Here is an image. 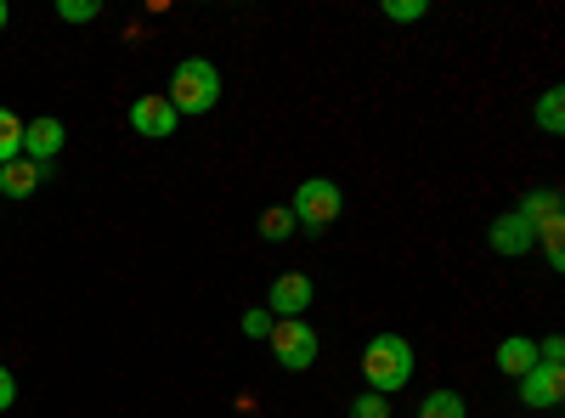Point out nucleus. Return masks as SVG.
Listing matches in <instances>:
<instances>
[{"label": "nucleus", "mask_w": 565, "mask_h": 418, "mask_svg": "<svg viewBox=\"0 0 565 418\" xmlns=\"http://www.w3.org/2000/svg\"><path fill=\"white\" fill-rule=\"evenodd\" d=\"M45 181V164H34V159H12V164H0V193L7 199H29L34 187Z\"/></svg>", "instance_id": "nucleus-11"}, {"label": "nucleus", "mask_w": 565, "mask_h": 418, "mask_svg": "<svg viewBox=\"0 0 565 418\" xmlns=\"http://www.w3.org/2000/svg\"><path fill=\"white\" fill-rule=\"evenodd\" d=\"M532 119H537V130H543V136H559V130H565V90H559V85H548V90H543V103H537V114H532Z\"/></svg>", "instance_id": "nucleus-13"}, {"label": "nucleus", "mask_w": 565, "mask_h": 418, "mask_svg": "<svg viewBox=\"0 0 565 418\" xmlns=\"http://www.w3.org/2000/svg\"><path fill=\"white\" fill-rule=\"evenodd\" d=\"M498 367L509 379H526L532 367H537V340H526V334H509L503 345H498Z\"/></svg>", "instance_id": "nucleus-10"}, {"label": "nucleus", "mask_w": 565, "mask_h": 418, "mask_svg": "<svg viewBox=\"0 0 565 418\" xmlns=\"http://www.w3.org/2000/svg\"><path fill=\"white\" fill-rule=\"evenodd\" d=\"M266 340H271V356H277L282 374H306V367L317 362V329L306 317H277Z\"/></svg>", "instance_id": "nucleus-4"}, {"label": "nucleus", "mask_w": 565, "mask_h": 418, "mask_svg": "<svg viewBox=\"0 0 565 418\" xmlns=\"http://www.w3.org/2000/svg\"><path fill=\"white\" fill-rule=\"evenodd\" d=\"M559 356H565V340H559V334H548V340L537 345V362H554V367H559Z\"/></svg>", "instance_id": "nucleus-23"}, {"label": "nucleus", "mask_w": 565, "mask_h": 418, "mask_svg": "<svg viewBox=\"0 0 565 418\" xmlns=\"http://www.w3.org/2000/svg\"><path fill=\"white\" fill-rule=\"evenodd\" d=\"M413 345L402 340V334H373L367 340V351H362V379H367V390L373 396H396V390H407V379H413Z\"/></svg>", "instance_id": "nucleus-1"}, {"label": "nucleus", "mask_w": 565, "mask_h": 418, "mask_svg": "<svg viewBox=\"0 0 565 418\" xmlns=\"http://www.w3.org/2000/svg\"><path fill=\"white\" fill-rule=\"evenodd\" d=\"M521 385V407H543V412H554L559 407V396H565V367H554V362H537L526 379H514Z\"/></svg>", "instance_id": "nucleus-8"}, {"label": "nucleus", "mask_w": 565, "mask_h": 418, "mask_svg": "<svg viewBox=\"0 0 565 418\" xmlns=\"http://www.w3.org/2000/svg\"><path fill=\"white\" fill-rule=\"evenodd\" d=\"M391 23H418L424 12H430V7H424V0H385V7H380Z\"/></svg>", "instance_id": "nucleus-19"}, {"label": "nucleus", "mask_w": 565, "mask_h": 418, "mask_svg": "<svg viewBox=\"0 0 565 418\" xmlns=\"http://www.w3.org/2000/svg\"><path fill=\"white\" fill-rule=\"evenodd\" d=\"M271 322H277V317L255 306V311H244V334H249V340H266V334H271Z\"/></svg>", "instance_id": "nucleus-21"}, {"label": "nucleus", "mask_w": 565, "mask_h": 418, "mask_svg": "<svg viewBox=\"0 0 565 418\" xmlns=\"http://www.w3.org/2000/svg\"><path fill=\"white\" fill-rule=\"evenodd\" d=\"M537 244H543V255H548V266L559 271V266H565V221H559V215L537 226Z\"/></svg>", "instance_id": "nucleus-17"}, {"label": "nucleus", "mask_w": 565, "mask_h": 418, "mask_svg": "<svg viewBox=\"0 0 565 418\" xmlns=\"http://www.w3.org/2000/svg\"><path fill=\"white\" fill-rule=\"evenodd\" d=\"M295 232H300V226H295L289 204H271V210L260 215V238H266V244H282V238H295Z\"/></svg>", "instance_id": "nucleus-16"}, {"label": "nucleus", "mask_w": 565, "mask_h": 418, "mask_svg": "<svg viewBox=\"0 0 565 418\" xmlns=\"http://www.w3.org/2000/svg\"><path fill=\"white\" fill-rule=\"evenodd\" d=\"M175 108H170V97H164V90H148V97H136L130 103V130L136 136H153V142H159V136H175Z\"/></svg>", "instance_id": "nucleus-6"}, {"label": "nucleus", "mask_w": 565, "mask_h": 418, "mask_svg": "<svg viewBox=\"0 0 565 418\" xmlns=\"http://www.w3.org/2000/svg\"><path fill=\"white\" fill-rule=\"evenodd\" d=\"M418 418H469V407H463L458 390H430L424 407H418Z\"/></svg>", "instance_id": "nucleus-15"}, {"label": "nucleus", "mask_w": 565, "mask_h": 418, "mask_svg": "<svg viewBox=\"0 0 565 418\" xmlns=\"http://www.w3.org/2000/svg\"><path fill=\"white\" fill-rule=\"evenodd\" d=\"M340 210H345V193H340V181H328V175L300 181V193L289 204L295 226H306V232H328V226L340 221Z\"/></svg>", "instance_id": "nucleus-3"}, {"label": "nucleus", "mask_w": 565, "mask_h": 418, "mask_svg": "<svg viewBox=\"0 0 565 418\" xmlns=\"http://www.w3.org/2000/svg\"><path fill=\"white\" fill-rule=\"evenodd\" d=\"M7 18H12V12H7V0H0V29H7Z\"/></svg>", "instance_id": "nucleus-24"}, {"label": "nucleus", "mask_w": 565, "mask_h": 418, "mask_svg": "<svg viewBox=\"0 0 565 418\" xmlns=\"http://www.w3.org/2000/svg\"><path fill=\"white\" fill-rule=\"evenodd\" d=\"M57 18L63 23H90V18H103V0H57Z\"/></svg>", "instance_id": "nucleus-18"}, {"label": "nucleus", "mask_w": 565, "mask_h": 418, "mask_svg": "<svg viewBox=\"0 0 565 418\" xmlns=\"http://www.w3.org/2000/svg\"><path fill=\"white\" fill-rule=\"evenodd\" d=\"M351 418H391V401L367 390V396H356V401H351Z\"/></svg>", "instance_id": "nucleus-20"}, {"label": "nucleus", "mask_w": 565, "mask_h": 418, "mask_svg": "<svg viewBox=\"0 0 565 418\" xmlns=\"http://www.w3.org/2000/svg\"><path fill=\"white\" fill-rule=\"evenodd\" d=\"M12 401H18V379H12V367L0 362V412H7Z\"/></svg>", "instance_id": "nucleus-22"}, {"label": "nucleus", "mask_w": 565, "mask_h": 418, "mask_svg": "<svg viewBox=\"0 0 565 418\" xmlns=\"http://www.w3.org/2000/svg\"><path fill=\"white\" fill-rule=\"evenodd\" d=\"M487 244H492V255H509V260H514V255H532L537 232H532V226H526L521 215L509 210V215H498V221L487 226Z\"/></svg>", "instance_id": "nucleus-9"}, {"label": "nucleus", "mask_w": 565, "mask_h": 418, "mask_svg": "<svg viewBox=\"0 0 565 418\" xmlns=\"http://www.w3.org/2000/svg\"><path fill=\"white\" fill-rule=\"evenodd\" d=\"M23 159V119L12 108H0V164Z\"/></svg>", "instance_id": "nucleus-14"}, {"label": "nucleus", "mask_w": 565, "mask_h": 418, "mask_svg": "<svg viewBox=\"0 0 565 418\" xmlns=\"http://www.w3.org/2000/svg\"><path fill=\"white\" fill-rule=\"evenodd\" d=\"M63 142H68V130H63L57 114H40V119L23 125V159H34V164H52L63 153Z\"/></svg>", "instance_id": "nucleus-7"}, {"label": "nucleus", "mask_w": 565, "mask_h": 418, "mask_svg": "<svg viewBox=\"0 0 565 418\" xmlns=\"http://www.w3.org/2000/svg\"><path fill=\"white\" fill-rule=\"evenodd\" d=\"M311 300H317L311 277H306V271H282L277 283H271V294H266V311H271V317H306Z\"/></svg>", "instance_id": "nucleus-5"}, {"label": "nucleus", "mask_w": 565, "mask_h": 418, "mask_svg": "<svg viewBox=\"0 0 565 418\" xmlns=\"http://www.w3.org/2000/svg\"><path fill=\"white\" fill-rule=\"evenodd\" d=\"M164 97H170L175 114H210V108L221 103V68H215L210 57H186V63H175Z\"/></svg>", "instance_id": "nucleus-2"}, {"label": "nucleus", "mask_w": 565, "mask_h": 418, "mask_svg": "<svg viewBox=\"0 0 565 418\" xmlns=\"http://www.w3.org/2000/svg\"><path fill=\"white\" fill-rule=\"evenodd\" d=\"M514 215H521V221H526V226L537 232L543 221H554V215H559V193H554V187H543V193H526V199H521V210H514Z\"/></svg>", "instance_id": "nucleus-12"}]
</instances>
